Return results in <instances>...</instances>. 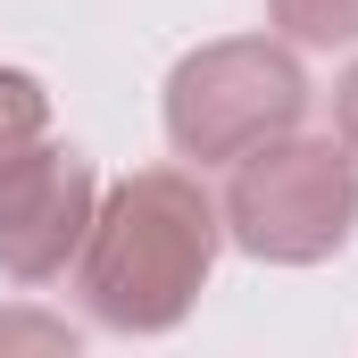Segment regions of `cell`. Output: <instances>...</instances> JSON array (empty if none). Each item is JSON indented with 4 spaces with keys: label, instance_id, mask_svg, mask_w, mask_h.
<instances>
[{
    "label": "cell",
    "instance_id": "3",
    "mask_svg": "<svg viewBox=\"0 0 358 358\" xmlns=\"http://www.w3.org/2000/svg\"><path fill=\"white\" fill-rule=\"evenodd\" d=\"M308 117V76L283 42H208L167 76V142L200 167H234Z\"/></svg>",
    "mask_w": 358,
    "mask_h": 358
},
{
    "label": "cell",
    "instance_id": "4",
    "mask_svg": "<svg viewBox=\"0 0 358 358\" xmlns=\"http://www.w3.org/2000/svg\"><path fill=\"white\" fill-rule=\"evenodd\" d=\"M100 183L92 159L67 142H34L17 159H0V275L8 283H50L84 250Z\"/></svg>",
    "mask_w": 358,
    "mask_h": 358
},
{
    "label": "cell",
    "instance_id": "1",
    "mask_svg": "<svg viewBox=\"0 0 358 358\" xmlns=\"http://www.w3.org/2000/svg\"><path fill=\"white\" fill-rule=\"evenodd\" d=\"M225 250V208L183 176V167H142L125 176L84 234V308L108 334H167Z\"/></svg>",
    "mask_w": 358,
    "mask_h": 358
},
{
    "label": "cell",
    "instance_id": "6",
    "mask_svg": "<svg viewBox=\"0 0 358 358\" xmlns=\"http://www.w3.org/2000/svg\"><path fill=\"white\" fill-rule=\"evenodd\" d=\"M42 134H50V100H42V84H34L25 67H0V159L34 150Z\"/></svg>",
    "mask_w": 358,
    "mask_h": 358
},
{
    "label": "cell",
    "instance_id": "5",
    "mask_svg": "<svg viewBox=\"0 0 358 358\" xmlns=\"http://www.w3.org/2000/svg\"><path fill=\"white\" fill-rule=\"evenodd\" d=\"M267 17L300 50H350L358 42V0H267Z\"/></svg>",
    "mask_w": 358,
    "mask_h": 358
},
{
    "label": "cell",
    "instance_id": "2",
    "mask_svg": "<svg viewBox=\"0 0 358 358\" xmlns=\"http://www.w3.org/2000/svg\"><path fill=\"white\" fill-rule=\"evenodd\" d=\"M225 242H242L267 267H317L350 242L358 225V159L342 134H275L250 159H234L225 183Z\"/></svg>",
    "mask_w": 358,
    "mask_h": 358
},
{
    "label": "cell",
    "instance_id": "8",
    "mask_svg": "<svg viewBox=\"0 0 358 358\" xmlns=\"http://www.w3.org/2000/svg\"><path fill=\"white\" fill-rule=\"evenodd\" d=\"M334 134L350 142V159H358V59H350V76L334 84Z\"/></svg>",
    "mask_w": 358,
    "mask_h": 358
},
{
    "label": "cell",
    "instance_id": "7",
    "mask_svg": "<svg viewBox=\"0 0 358 358\" xmlns=\"http://www.w3.org/2000/svg\"><path fill=\"white\" fill-rule=\"evenodd\" d=\"M0 350H76V325H59V317H25V308H8V317H0Z\"/></svg>",
    "mask_w": 358,
    "mask_h": 358
}]
</instances>
